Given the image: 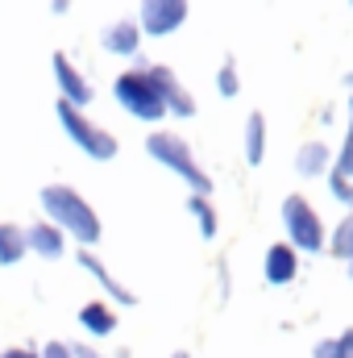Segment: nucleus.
Returning a JSON list of instances; mask_svg holds the SVG:
<instances>
[{"label": "nucleus", "instance_id": "obj_1", "mask_svg": "<svg viewBox=\"0 0 353 358\" xmlns=\"http://www.w3.org/2000/svg\"><path fill=\"white\" fill-rule=\"evenodd\" d=\"M42 213H46V221L63 234V238H71V242H80V246H96L100 242V217L91 213V204L71 187V183H46L42 187Z\"/></svg>", "mask_w": 353, "mask_h": 358}, {"label": "nucleus", "instance_id": "obj_2", "mask_svg": "<svg viewBox=\"0 0 353 358\" xmlns=\"http://www.w3.org/2000/svg\"><path fill=\"white\" fill-rule=\"evenodd\" d=\"M146 155L158 163V167H167L171 176H179L187 187H191V196H208L212 192V179L208 171L195 163V155H191V146L179 138V134H167V129H154L150 138H146Z\"/></svg>", "mask_w": 353, "mask_h": 358}, {"label": "nucleus", "instance_id": "obj_3", "mask_svg": "<svg viewBox=\"0 0 353 358\" xmlns=\"http://www.w3.org/2000/svg\"><path fill=\"white\" fill-rule=\"evenodd\" d=\"M146 67H150V63H137V67L121 71L117 84H112V96H117V104H121L129 117L158 125V121L167 117V108H163V96H158V88H154V80H150Z\"/></svg>", "mask_w": 353, "mask_h": 358}, {"label": "nucleus", "instance_id": "obj_4", "mask_svg": "<svg viewBox=\"0 0 353 358\" xmlns=\"http://www.w3.org/2000/svg\"><path fill=\"white\" fill-rule=\"evenodd\" d=\"M54 113H59V125H63V134L71 138V146H75V150H84L88 159H96V163L117 159V150H121V146H117V138H112L104 125H96L88 113H80V108H71V104H63V100H59V108H54Z\"/></svg>", "mask_w": 353, "mask_h": 358}, {"label": "nucleus", "instance_id": "obj_5", "mask_svg": "<svg viewBox=\"0 0 353 358\" xmlns=\"http://www.w3.org/2000/svg\"><path fill=\"white\" fill-rule=\"evenodd\" d=\"M283 229H287V246H291L295 255H299V250H303V255H320V250L329 246L316 208H312L299 192H291V196L283 200Z\"/></svg>", "mask_w": 353, "mask_h": 358}, {"label": "nucleus", "instance_id": "obj_6", "mask_svg": "<svg viewBox=\"0 0 353 358\" xmlns=\"http://www.w3.org/2000/svg\"><path fill=\"white\" fill-rule=\"evenodd\" d=\"M137 29L142 38H171L187 21V0H137Z\"/></svg>", "mask_w": 353, "mask_h": 358}, {"label": "nucleus", "instance_id": "obj_7", "mask_svg": "<svg viewBox=\"0 0 353 358\" xmlns=\"http://www.w3.org/2000/svg\"><path fill=\"white\" fill-rule=\"evenodd\" d=\"M146 71H150V80H154L158 96H163L167 117H183V121H187V117H195V96L183 88V80H179L167 63H150Z\"/></svg>", "mask_w": 353, "mask_h": 358}, {"label": "nucleus", "instance_id": "obj_8", "mask_svg": "<svg viewBox=\"0 0 353 358\" xmlns=\"http://www.w3.org/2000/svg\"><path fill=\"white\" fill-rule=\"evenodd\" d=\"M50 71H54V84H59V100L84 113L91 104V96H96V88L84 80V71H80L67 55H54V59H50Z\"/></svg>", "mask_w": 353, "mask_h": 358}, {"label": "nucleus", "instance_id": "obj_9", "mask_svg": "<svg viewBox=\"0 0 353 358\" xmlns=\"http://www.w3.org/2000/svg\"><path fill=\"white\" fill-rule=\"evenodd\" d=\"M100 46H104L108 55H117V59H137V50H142V29H137V21H133V17L112 21V25L100 34Z\"/></svg>", "mask_w": 353, "mask_h": 358}, {"label": "nucleus", "instance_id": "obj_10", "mask_svg": "<svg viewBox=\"0 0 353 358\" xmlns=\"http://www.w3.org/2000/svg\"><path fill=\"white\" fill-rule=\"evenodd\" d=\"M80 267H84V271L91 275V279H96V283L104 287V296H108V304H121V308H129V304H137V296H133V292H129V287H125V283H121V279L112 275V271L104 267V263H100V259H96L91 250H80Z\"/></svg>", "mask_w": 353, "mask_h": 358}, {"label": "nucleus", "instance_id": "obj_11", "mask_svg": "<svg viewBox=\"0 0 353 358\" xmlns=\"http://www.w3.org/2000/svg\"><path fill=\"white\" fill-rule=\"evenodd\" d=\"M295 275H299V255H295L291 246L274 242V246L266 250V259H262V279L270 283V287H287Z\"/></svg>", "mask_w": 353, "mask_h": 358}, {"label": "nucleus", "instance_id": "obj_12", "mask_svg": "<svg viewBox=\"0 0 353 358\" xmlns=\"http://www.w3.org/2000/svg\"><path fill=\"white\" fill-rule=\"evenodd\" d=\"M25 246H29V255H38V259H46V263H54V259L67 255V238H63L50 221H33V225L25 229Z\"/></svg>", "mask_w": 353, "mask_h": 358}, {"label": "nucleus", "instance_id": "obj_13", "mask_svg": "<svg viewBox=\"0 0 353 358\" xmlns=\"http://www.w3.org/2000/svg\"><path fill=\"white\" fill-rule=\"evenodd\" d=\"M80 325L88 329L91 338H112L117 334V308L108 300H91L80 308Z\"/></svg>", "mask_w": 353, "mask_h": 358}, {"label": "nucleus", "instance_id": "obj_14", "mask_svg": "<svg viewBox=\"0 0 353 358\" xmlns=\"http://www.w3.org/2000/svg\"><path fill=\"white\" fill-rule=\"evenodd\" d=\"M333 167V155H329V146L324 142H303L299 150H295V171L303 179H316V176H324Z\"/></svg>", "mask_w": 353, "mask_h": 358}, {"label": "nucleus", "instance_id": "obj_15", "mask_svg": "<svg viewBox=\"0 0 353 358\" xmlns=\"http://www.w3.org/2000/svg\"><path fill=\"white\" fill-rule=\"evenodd\" d=\"M241 146H246V163H250V167H262V159H266V117L262 113H250V117H246Z\"/></svg>", "mask_w": 353, "mask_h": 358}, {"label": "nucleus", "instance_id": "obj_16", "mask_svg": "<svg viewBox=\"0 0 353 358\" xmlns=\"http://www.w3.org/2000/svg\"><path fill=\"white\" fill-rule=\"evenodd\" d=\"M25 255H29V246H25V229L0 221V267H17Z\"/></svg>", "mask_w": 353, "mask_h": 358}, {"label": "nucleus", "instance_id": "obj_17", "mask_svg": "<svg viewBox=\"0 0 353 358\" xmlns=\"http://www.w3.org/2000/svg\"><path fill=\"white\" fill-rule=\"evenodd\" d=\"M187 213L195 217V229L204 234V242H212L216 238V208H212V200L208 196H191L187 200Z\"/></svg>", "mask_w": 353, "mask_h": 358}, {"label": "nucleus", "instance_id": "obj_18", "mask_svg": "<svg viewBox=\"0 0 353 358\" xmlns=\"http://www.w3.org/2000/svg\"><path fill=\"white\" fill-rule=\"evenodd\" d=\"M312 358H353V325L341 329L337 338H324L312 346Z\"/></svg>", "mask_w": 353, "mask_h": 358}, {"label": "nucleus", "instance_id": "obj_19", "mask_svg": "<svg viewBox=\"0 0 353 358\" xmlns=\"http://www.w3.org/2000/svg\"><path fill=\"white\" fill-rule=\"evenodd\" d=\"M333 259H350L353 250V213H345L341 221H337V229H333V238H329V246H324Z\"/></svg>", "mask_w": 353, "mask_h": 358}, {"label": "nucleus", "instance_id": "obj_20", "mask_svg": "<svg viewBox=\"0 0 353 358\" xmlns=\"http://www.w3.org/2000/svg\"><path fill=\"white\" fill-rule=\"evenodd\" d=\"M216 92H220L225 100H233V96L241 92V80H237V63H233V59H225V63H220V71H216Z\"/></svg>", "mask_w": 353, "mask_h": 358}, {"label": "nucleus", "instance_id": "obj_21", "mask_svg": "<svg viewBox=\"0 0 353 358\" xmlns=\"http://www.w3.org/2000/svg\"><path fill=\"white\" fill-rule=\"evenodd\" d=\"M333 176H345V179H353V121H350V134H345V142H341V150H337V163H333Z\"/></svg>", "mask_w": 353, "mask_h": 358}, {"label": "nucleus", "instance_id": "obj_22", "mask_svg": "<svg viewBox=\"0 0 353 358\" xmlns=\"http://www.w3.org/2000/svg\"><path fill=\"white\" fill-rule=\"evenodd\" d=\"M38 358H71V346H67V342H46Z\"/></svg>", "mask_w": 353, "mask_h": 358}, {"label": "nucleus", "instance_id": "obj_23", "mask_svg": "<svg viewBox=\"0 0 353 358\" xmlns=\"http://www.w3.org/2000/svg\"><path fill=\"white\" fill-rule=\"evenodd\" d=\"M71 358H104L96 346H88V342H71Z\"/></svg>", "mask_w": 353, "mask_h": 358}, {"label": "nucleus", "instance_id": "obj_24", "mask_svg": "<svg viewBox=\"0 0 353 358\" xmlns=\"http://www.w3.org/2000/svg\"><path fill=\"white\" fill-rule=\"evenodd\" d=\"M216 271H220V300H229V263L220 259V263H216Z\"/></svg>", "mask_w": 353, "mask_h": 358}, {"label": "nucleus", "instance_id": "obj_25", "mask_svg": "<svg viewBox=\"0 0 353 358\" xmlns=\"http://www.w3.org/2000/svg\"><path fill=\"white\" fill-rule=\"evenodd\" d=\"M0 358H38V350H29V346H8Z\"/></svg>", "mask_w": 353, "mask_h": 358}, {"label": "nucleus", "instance_id": "obj_26", "mask_svg": "<svg viewBox=\"0 0 353 358\" xmlns=\"http://www.w3.org/2000/svg\"><path fill=\"white\" fill-rule=\"evenodd\" d=\"M67 8H71V0H50V13H59V17H63Z\"/></svg>", "mask_w": 353, "mask_h": 358}, {"label": "nucleus", "instance_id": "obj_27", "mask_svg": "<svg viewBox=\"0 0 353 358\" xmlns=\"http://www.w3.org/2000/svg\"><path fill=\"white\" fill-rule=\"evenodd\" d=\"M345 267H350V279H353V250H350V259H345Z\"/></svg>", "mask_w": 353, "mask_h": 358}, {"label": "nucleus", "instance_id": "obj_28", "mask_svg": "<svg viewBox=\"0 0 353 358\" xmlns=\"http://www.w3.org/2000/svg\"><path fill=\"white\" fill-rule=\"evenodd\" d=\"M345 208H350V213H353V179H350V204H345Z\"/></svg>", "mask_w": 353, "mask_h": 358}, {"label": "nucleus", "instance_id": "obj_29", "mask_svg": "<svg viewBox=\"0 0 353 358\" xmlns=\"http://www.w3.org/2000/svg\"><path fill=\"white\" fill-rule=\"evenodd\" d=\"M171 358H187V355H183V350H175V355H171Z\"/></svg>", "mask_w": 353, "mask_h": 358}, {"label": "nucleus", "instance_id": "obj_30", "mask_svg": "<svg viewBox=\"0 0 353 358\" xmlns=\"http://www.w3.org/2000/svg\"><path fill=\"white\" fill-rule=\"evenodd\" d=\"M345 84H350V88H353V71H350V80H345Z\"/></svg>", "mask_w": 353, "mask_h": 358}, {"label": "nucleus", "instance_id": "obj_31", "mask_svg": "<svg viewBox=\"0 0 353 358\" xmlns=\"http://www.w3.org/2000/svg\"><path fill=\"white\" fill-rule=\"evenodd\" d=\"M350 4H353V0H350Z\"/></svg>", "mask_w": 353, "mask_h": 358}]
</instances>
